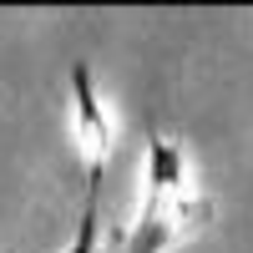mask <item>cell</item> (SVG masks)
I'll use <instances>...</instances> for the list:
<instances>
[{"mask_svg":"<svg viewBox=\"0 0 253 253\" xmlns=\"http://www.w3.org/2000/svg\"><path fill=\"white\" fill-rule=\"evenodd\" d=\"M71 132L86 152V187H101V172H107V157H112V122L101 112V96H96V81L91 66L76 61L71 66Z\"/></svg>","mask_w":253,"mask_h":253,"instance_id":"6da1fadb","label":"cell"},{"mask_svg":"<svg viewBox=\"0 0 253 253\" xmlns=\"http://www.w3.org/2000/svg\"><path fill=\"white\" fill-rule=\"evenodd\" d=\"M96 223H101V187H86V208H81L76 238L66 253H96Z\"/></svg>","mask_w":253,"mask_h":253,"instance_id":"7a4b0ae2","label":"cell"}]
</instances>
